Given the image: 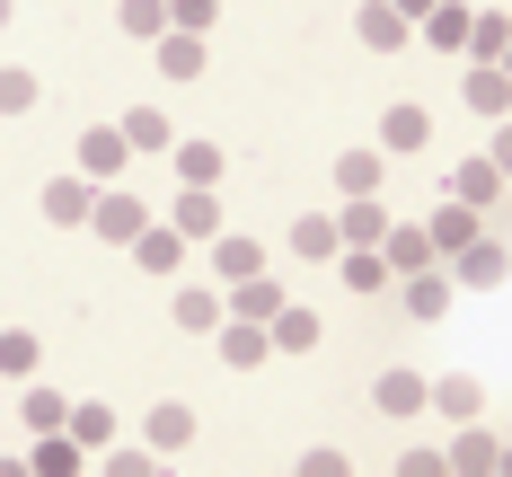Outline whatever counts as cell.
I'll return each mask as SVG.
<instances>
[{"label": "cell", "mask_w": 512, "mask_h": 477, "mask_svg": "<svg viewBox=\"0 0 512 477\" xmlns=\"http://www.w3.org/2000/svg\"><path fill=\"white\" fill-rule=\"evenodd\" d=\"M71 159H80V177H89V186H115V177L133 168V142H124V124H89Z\"/></svg>", "instance_id": "1"}, {"label": "cell", "mask_w": 512, "mask_h": 477, "mask_svg": "<svg viewBox=\"0 0 512 477\" xmlns=\"http://www.w3.org/2000/svg\"><path fill=\"white\" fill-rule=\"evenodd\" d=\"M504 274H512V248H504V239H486V230L451 257V283H460V292H495Z\"/></svg>", "instance_id": "2"}, {"label": "cell", "mask_w": 512, "mask_h": 477, "mask_svg": "<svg viewBox=\"0 0 512 477\" xmlns=\"http://www.w3.org/2000/svg\"><path fill=\"white\" fill-rule=\"evenodd\" d=\"M142 221H151V212H142V195H124V186H106L98 204H89V230H98L106 248H133V239H142Z\"/></svg>", "instance_id": "3"}, {"label": "cell", "mask_w": 512, "mask_h": 477, "mask_svg": "<svg viewBox=\"0 0 512 477\" xmlns=\"http://www.w3.org/2000/svg\"><path fill=\"white\" fill-rule=\"evenodd\" d=\"M151 53H159V80H168V89L204 80V36H195V27H159V36H151Z\"/></svg>", "instance_id": "4"}, {"label": "cell", "mask_w": 512, "mask_h": 477, "mask_svg": "<svg viewBox=\"0 0 512 477\" xmlns=\"http://www.w3.org/2000/svg\"><path fill=\"white\" fill-rule=\"evenodd\" d=\"M212 336H221V363H230V371H256V363H274V336H265L256 318H221Z\"/></svg>", "instance_id": "5"}, {"label": "cell", "mask_w": 512, "mask_h": 477, "mask_svg": "<svg viewBox=\"0 0 512 477\" xmlns=\"http://www.w3.org/2000/svg\"><path fill=\"white\" fill-rule=\"evenodd\" d=\"M460 98H468V115H512V80H504V62H468V80H460Z\"/></svg>", "instance_id": "6"}, {"label": "cell", "mask_w": 512, "mask_h": 477, "mask_svg": "<svg viewBox=\"0 0 512 477\" xmlns=\"http://www.w3.org/2000/svg\"><path fill=\"white\" fill-rule=\"evenodd\" d=\"M133 265H142V274H177V265H186V230H177V221H142Z\"/></svg>", "instance_id": "7"}, {"label": "cell", "mask_w": 512, "mask_h": 477, "mask_svg": "<svg viewBox=\"0 0 512 477\" xmlns=\"http://www.w3.org/2000/svg\"><path fill=\"white\" fill-rule=\"evenodd\" d=\"M354 36H362L371 53H398L415 27H407V9H389V0H362V9H354Z\"/></svg>", "instance_id": "8"}, {"label": "cell", "mask_w": 512, "mask_h": 477, "mask_svg": "<svg viewBox=\"0 0 512 477\" xmlns=\"http://www.w3.org/2000/svg\"><path fill=\"white\" fill-rule=\"evenodd\" d=\"M477 230H486V221H477V204H451V195H442V212L424 221V239H433V257H460V248L477 239Z\"/></svg>", "instance_id": "9"}, {"label": "cell", "mask_w": 512, "mask_h": 477, "mask_svg": "<svg viewBox=\"0 0 512 477\" xmlns=\"http://www.w3.org/2000/svg\"><path fill=\"white\" fill-rule=\"evenodd\" d=\"M424 142H433V115H424L415 98H398L389 115H380V151H424Z\"/></svg>", "instance_id": "10"}, {"label": "cell", "mask_w": 512, "mask_h": 477, "mask_svg": "<svg viewBox=\"0 0 512 477\" xmlns=\"http://www.w3.org/2000/svg\"><path fill=\"white\" fill-rule=\"evenodd\" d=\"M468 18H477V9H468V0H433V9H424V27H415V36H424V45H433V53H460V45H468Z\"/></svg>", "instance_id": "11"}, {"label": "cell", "mask_w": 512, "mask_h": 477, "mask_svg": "<svg viewBox=\"0 0 512 477\" xmlns=\"http://www.w3.org/2000/svg\"><path fill=\"white\" fill-rule=\"evenodd\" d=\"M89 204H98L89 177H53L45 186V221H62V230H89Z\"/></svg>", "instance_id": "12"}, {"label": "cell", "mask_w": 512, "mask_h": 477, "mask_svg": "<svg viewBox=\"0 0 512 477\" xmlns=\"http://www.w3.org/2000/svg\"><path fill=\"white\" fill-rule=\"evenodd\" d=\"M142 442H151L159 460H168V451H186V442H195V407H177V398H159V407H151V424H142Z\"/></svg>", "instance_id": "13"}, {"label": "cell", "mask_w": 512, "mask_h": 477, "mask_svg": "<svg viewBox=\"0 0 512 477\" xmlns=\"http://www.w3.org/2000/svg\"><path fill=\"white\" fill-rule=\"evenodd\" d=\"M451 292H460V283H451L442 265H415L407 274V310L415 318H451Z\"/></svg>", "instance_id": "14"}, {"label": "cell", "mask_w": 512, "mask_h": 477, "mask_svg": "<svg viewBox=\"0 0 512 477\" xmlns=\"http://www.w3.org/2000/svg\"><path fill=\"white\" fill-rule=\"evenodd\" d=\"M336 230H345V248H380V230H389V212H380V195H345V212H336Z\"/></svg>", "instance_id": "15"}, {"label": "cell", "mask_w": 512, "mask_h": 477, "mask_svg": "<svg viewBox=\"0 0 512 477\" xmlns=\"http://www.w3.org/2000/svg\"><path fill=\"white\" fill-rule=\"evenodd\" d=\"M495 186H504V177H495V159H460V168H451V186H442V195H451V204H495Z\"/></svg>", "instance_id": "16"}, {"label": "cell", "mask_w": 512, "mask_h": 477, "mask_svg": "<svg viewBox=\"0 0 512 477\" xmlns=\"http://www.w3.org/2000/svg\"><path fill=\"white\" fill-rule=\"evenodd\" d=\"M292 257H309V265H336V257H345V230L309 212V221H292Z\"/></svg>", "instance_id": "17"}, {"label": "cell", "mask_w": 512, "mask_h": 477, "mask_svg": "<svg viewBox=\"0 0 512 477\" xmlns=\"http://www.w3.org/2000/svg\"><path fill=\"white\" fill-rule=\"evenodd\" d=\"M424 407H442V416H451V424H468V416H477V407H486V389H477L468 371H451V380H433V389H424Z\"/></svg>", "instance_id": "18"}, {"label": "cell", "mask_w": 512, "mask_h": 477, "mask_svg": "<svg viewBox=\"0 0 512 477\" xmlns=\"http://www.w3.org/2000/svg\"><path fill=\"white\" fill-rule=\"evenodd\" d=\"M265 336H274V354H309V345H318V310H292V301H283V310L265 318Z\"/></svg>", "instance_id": "19"}, {"label": "cell", "mask_w": 512, "mask_h": 477, "mask_svg": "<svg viewBox=\"0 0 512 477\" xmlns=\"http://www.w3.org/2000/svg\"><path fill=\"white\" fill-rule=\"evenodd\" d=\"M221 318H230L221 292H204V283H186V292H177V327H186V336H212Z\"/></svg>", "instance_id": "20"}, {"label": "cell", "mask_w": 512, "mask_h": 477, "mask_svg": "<svg viewBox=\"0 0 512 477\" xmlns=\"http://www.w3.org/2000/svg\"><path fill=\"white\" fill-rule=\"evenodd\" d=\"M424 389H433V380H415V371H380L371 398H380V416H424Z\"/></svg>", "instance_id": "21"}, {"label": "cell", "mask_w": 512, "mask_h": 477, "mask_svg": "<svg viewBox=\"0 0 512 477\" xmlns=\"http://www.w3.org/2000/svg\"><path fill=\"white\" fill-rule=\"evenodd\" d=\"M504 36H512V9H477V18H468V62H495V53H504Z\"/></svg>", "instance_id": "22"}, {"label": "cell", "mask_w": 512, "mask_h": 477, "mask_svg": "<svg viewBox=\"0 0 512 477\" xmlns=\"http://www.w3.org/2000/svg\"><path fill=\"white\" fill-rule=\"evenodd\" d=\"M380 257H389V274H415V265H433V239L389 221V230H380Z\"/></svg>", "instance_id": "23"}, {"label": "cell", "mask_w": 512, "mask_h": 477, "mask_svg": "<svg viewBox=\"0 0 512 477\" xmlns=\"http://www.w3.org/2000/svg\"><path fill=\"white\" fill-rule=\"evenodd\" d=\"M27 469H36V477H80V469H89V451H80V442H71V433H45V442H36V460H27Z\"/></svg>", "instance_id": "24"}, {"label": "cell", "mask_w": 512, "mask_h": 477, "mask_svg": "<svg viewBox=\"0 0 512 477\" xmlns=\"http://www.w3.org/2000/svg\"><path fill=\"white\" fill-rule=\"evenodd\" d=\"M62 433H71V442H80V451L98 460L106 442H115V407H71V416H62Z\"/></svg>", "instance_id": "25"}, {"label": "cell", "mask_w": 512, "mask_h": 477, "mask_svg": "<svg viewBox=\"0 0 512 477\" xmlns=\"http://www.w3.org/2000/svg\"><path fill=\"white\" fill-rule=\"evenodd\" d=\"M274 310H283V283H265V274H239V301H230V318H256V327H265Z\"/></svg>", "instance_id": "26"}, {"label": "cell", "mask_w": 512, "mask_h": 477, "mask_svg": "<svg viewBox=\"0 0 512 477\" xmlns=\"http://www.w3.org/2000/svg\"><path fill=\"white\" fill-rule=\"evenodd\" d=\"M336 274H345V292H380V283H389V257H380V248H345Z\"/></svg>", "instance_id": "27"}, {"label": "cell", "mask_w": 512, "mask_h": 477, "mask_svg": "<svg viewBox=\"0 0 512 477\" xmlns=\"http://www.w3.org/2000/svg\"><path fill=\"white\" fill-rule=\"evenodd\" d=\"M221 168H230V159L212 151V142H177V177H186V186H221Z\"/></svg>", "instance_id": "28"}, {"label": "cell", "mask_w": 512, "mask_h": 477, "mask_svg": "<svg viewBox=\"0 0 512 477\" xmlns=\"http://www.w3.org/2000/svg\"><path fill=\"white\" fill-rule=\"evenodd\" d=\"M168 221H177V230H186V239H195V230H221V204H212V186H186V195H177V212H168Z\"/></svg>", "instance_id": "29"}, {"label": "cell", "mask_w": 512, "mask_h": 477, "mask_svg": "<svg viewBox=\"0 0 512 477\" xmlns=\"http://www.w3.org/2000/svg\"><path fill=\"white\" fill-rule=\"evenodd\" d=\"M212 265H221V274H230V283H239V274H265V248H256V239H239V230H230V239H212Z\"/></svg>", "instance_id": "30"}, {"label": "cell", "mask_w": 512, "mask_h": 477, "mask_svg": "<svg viewBox=\"0 0 512 477\" xmlns=\"http://www.w3.org/2000/svg\"><path fill=\"white\" fill-rule=\"evenodd\" d=\"M36 363H45L36 336H27V327H0V371H9V380H36Z\"/></svg>", "instance_id": "31"}, {"label": "cell", "mask_w": 512, "mask_h": 477, "mask_svg": "<svg viewBox=\"0 0 512 477\" xmlns=\"http://www.w3.org/2000/svg\"><path fill=\"white\" fill-rule=\"evenodd\" d=\"M495 451H504V442H495V433H477V416H468L460 442H451V469H495Z\"/></svg>", "instance_id": "32"}, {"label": "cell", "mask_w": 512, "mask_h": 477, "mask_svg": "<svg viewBox=\"0 0 512 477\" xmlns=\"http://www.w3.org/2000/svg\"><path fill=\"white\" fill-rule=\"evenodd\" d=\"M336 186L345 195H380V151H345L336 159Z\"/></svg>", "instance_id": "33"}, {"label": "cell", "mask_w": 512, "mask_h": 477, "mask_svg": "<svg viewBox=\"0 0 512 477\" xmlns=\"http://www.w3.org/2000/svg\"><path fill=\"white\" fill-rule=\"evenodd\" d=\"M115 27H124V36H142V45H151L159 27H168V0H124V9H115Z\"/></svg>", "instance_id": "34"}, {"label": "cell", "mask_w": 512, "mask_h": 477, "mask_svg": "<svg viewBox=\"0 0 512 477\" xmlns=\"http://www.w3.org/2000/svg\"><path fill=\"white\" fill-rule=\"evenodd\" d=\"M124 142H133V151H168V115H159V106H133V115H124Z\"/></svg>", "instance_id": "35"}, {"label": "cell", "mask_w": 512, "mask_h": 477, "mask_svg": "<svg viewBox=\"0 0 512 477\" xmlns=\"http://www.w3.org/2000/svg\"><path fill=\"white\" fill-rule=\"evenodd\" d=\"M62 416H71L62 389H27V433H62Z\"/></svg>", "instance_id": "36"}, {"label": "cell", "mask_w": 512, "mask_h": 477, "mask_svg": "<svg viewBox=\"0 0 512 477\" xmlns=\"http://www.w3.org/2000/svg\"><path fill=\"white\" fill-rule=\"evenodd\" d=\"M36 98H45V89H36V71H0V115H27Z\"/></svg>", "instance_id": "37"}, {"label": "cell", "mask_w": 512, "mask_h": 477, "mask_svg": "<svg viewBox=\"0 0 512 477\" xmlns=\"http://www.w3.org/2000/svg\"><path fill=\"white\" fill-rule=\"evenodd\" d=\"M168 27H195V36H204V27H212V0H168Z\"/></svg>", "instance_id": "38"}, {"label": "cell", "mask_w": 512, "mask_h": 477, "mask_svg": "<svg viewBox=\"0 0 512 477\" xmlns=\"http://www.w3.org/2000/svg\"><path fill=\"white\" fill-rule=\"evenodd\" d=\"M486 159H495V177H512V115H495V142H486Z\"/></svg>", "instance_id": "39"}, {"label": "cell", "mask_w": 512, "mask_h": 477, "mask_svg": "<svg viewBox=\"0 0 512 477\" xmlns=\"http://www.w3.org/2000/svg\"><path fill=\"white\" fill-rule=\"evenodd\" d=\"M301 477H345V451H301Z\"/></svg>", "instance_id": "40"}, {"label": "cell", "mask_w": 512, "mask_h": 477, "mask_svg": "<svg viewBox=\"0 0 512 477\" xmlns=\"http://www.w3.org/2000/svg\"><path fill=\"white\" fill-rule=\"evenodd\" d=\"M389 9H407V18H424V9H433V0H389Z\"/></svg>", "instance_id": "41"}, {"label": "cell", "mask_w": 512, "mask_h": 477, "mask_svg": "<svg viewBox=\"0 0 512 477\" xmlns=\"http://www.w3.org/2000/svg\"><path fill=\"white\" fill-rule=\"evenodd\" d=\"M495 62H504V80H512V36H504V53H495Z\"/></svg>", "instance_id": "42"}, {"label": "cell", "mask_w": 512, "mask_h": 477, "mask_svg": "<svg viewBox=\"0 0 512 477\" xmlns=\"http://www.w3.org/2000/svg\"><path fill=\"white\" fill-rule=\"evenodd\" d=\"M9 18H18V0H0V27H9Z\"/></svg>", "instance_id": "43"}, {"label": "cell", "mask_w": 512, "mask_h": 477, "mask_svg": "<svg viewBox=\"0 0 512 477\" xmlns=\"http://www.w3.org/2000/svg\"><path fill=\"white\" fill-rule=\"evenodd\" d=\"M495 469H504V477H512V451H495Z\"/></svg>", "instance_id": "44"}]
</instances>
